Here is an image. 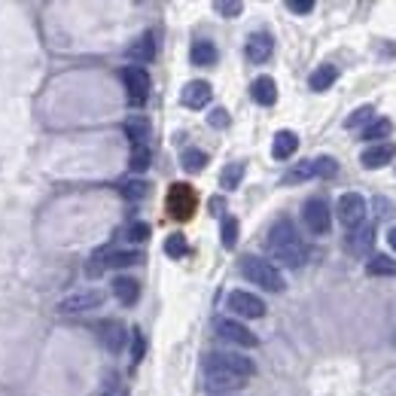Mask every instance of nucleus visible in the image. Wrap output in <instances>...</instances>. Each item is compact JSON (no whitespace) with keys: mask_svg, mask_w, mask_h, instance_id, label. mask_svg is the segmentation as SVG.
<instances>
[{"mask_svg":"<svg viewBox=\"0 0 396 396\" xmlns=\"http://www.w3.org/2000/svg\"><path fill=\"white\" fill-rule=\"evenodd\" d=\"M268 253H271V259H278L283 268H302L305 266L308 250H305V244L299 238L296 226H293V220L281 217L268 229Z\"/></svg>","mask_w":396,"mask_h":396,"instance_id":"1","label":"nucleus"},{"mask_svg":"<svg viewBox=\"0 0 396 396\" xmlns=\"http://www.w3.org/2000/svg\"><path fill=\"white\" fill-rule=\"evenodd\" d=\"M241 274L250 283H256V287L268 290V293H283V287H287L281 268L274 266L271 259H262V256H244L241 259Z\"/></svg>","mask_w":396,"mask_h":396,"instance_id":"2","label":"nucleus"},{"mask_svg":"<svg viewBox=\"0 0 396 396\" xmlns=\"http://www.w3.org/2000/svg\"><path fill=\"white\" fill-rule=\"evenodd\" d=\"M339 174V162H335L332 156H317V159H308V162H299L296 168L290 171L287 177H283V183H302V180H329Z\"/></svg>","mask_w":396,"mask_h":396,"instance_id":"3","label":"nucleus"},{"mask_svg":"<svg viewBox=\"0 0 396 396\" xmlns=\"http://www.w3.org/2000/svg\"><path fill=\"white\" fill-rule=\"evenodd\" d=\"M196 205H198V196L196 189L189 186V183H174V186L168 189V198H165V208L174 220L186 222L192 220V213H196Z\"/></svg>","mask_w":396,"mask_h":396,"instance_id":"4","label":"nucleus"},{"mask_svg":"<svg viewBox=\"0 0 396 396\" xmlns=\"http://www.w3.org/2000/svg\"><path fill=\"white\" fill-rule=\"evenodd\" d=\"M205 369H220V372L238 375V378L247 381L250 375L256 372V366H253L250 357H241V353H235V351H213L205 363Z\"/></svg>","mask_w":396,"mask_h":396,"instance_id":"5","label":"nucleus"},{"mask_svg":"<svg viewBox=\"0 0 396 396\" xmlns=\"http://www.w3.org/2000/svg\"><path fill=\"white\" fill-rule=\"evenodd\" d=\"M302 220L305 226H308L311 235H329L332 229V210L323 198H308L302 208Z\"/></svg>","mask_w":396,"mask_h":396,"instance_id":"6","label":"nucleus"},{"mask_svg":"<svg viewBox=\"0 0 396 396\" xmlns=\"http://www.w3.org/2000/svg\"><path fill=\"white\" fill-rule=\"evenodd\" d=\"M213 329H217V335L222 341L229 344H238V348H256L259 339L256 332H250L247 327H244L241 320H232V317H217L213 320Z\"/></svg>","mask_w":396,"mask_h":396,"instance_id":"7","label":"nucleus"},{"mask_svg":"<svg viewBox=\"0 0 396 396\" xmlns=\"http://www.w3.org/2000/svg\"><path fill=\"white\" fill-rule=\"evenodd\" d=\"M122 83H125V91H128V101L135 107H140L144 101L149 98V86H152V79L144 67H135V64H128V67H122Z\"/></svg>","mask_w":396,"mask_h":396,"instance_id":"8","label":"nucleus"},{"mask_svg":"<svg viewBox=\"0 0 396 396\" xmlns=\"http://www.w3.org/2000/svg\"><path fill=\"white\" fill-rule=\"evenodd\" d=\"M229 311L238 314V317H247V320H256V317H266V302H262L256 293H247V290H232L229 293Z\"/></svg>","mask_w":396,"mask_h":396,"instance_id":"9","label":"nucleus"},{"mask_svg":"<svg viewBox=\"0 0 396 396\" xmlns=\"http://www.w3.org/2000/svg\"><path fill=\"white\" fill-rule=\"evenodd\" d=\"M335 213H339V222L348 229H360L366 222V198L357 196V192H344L335 205Z\"/></svg>","mask_w":396,"mask_h":396,"instance_id":"10","label":"nucleus"},{"mask_svg":"<svg viewBox=\"0 0 396 396\" xmlns=\"http://www.w3.org/2000/svg\"><path fill=\"white\" fill-rule=\"evenodd\" d=\"M104 305V293L101 290H79V293H70L58 302V311L61 314H83L91 308H101Z\"/></svg>","mask_w":396,"mask_h":396,"instance_id":"11","label":"nucleus"},{"mask_svg":"<svg viewBox=\"0 0 396 396\" xmlns=\"http://www.w3.org/2000/svg\"><path fill=\"white\" fill-rule=\"evenodd\" d=\"M210 98H213V89H210V83H205V79H192V83H186V86H183V91H180L183 107H189V110L208 107Z\"/></svg>","mask_w":396,"mask_h":396,"instance_id":"12","label":"nucleus"},{"mask_svg":"<svg viewBox=\"0 0 396 396\" xmlns=\"http://www.w3.org/2000/svg\"><path fill=\"white\" fill-rule=\"evenodd\" d=\"M393 159H396V144H393V140H381V144L363 149V156H360L363 168H369V171H378L384 165H390Z\"/></svg>","mask_w":396,"mask_h":396,"instance_id":"13","label":"nucleus"},{"mask_svg":"<svg viewBox=\"0 0 396 396\" xmlns=\"http://www.w3.org/2000/svg\"><path fill=\"white\" fill-rule=\"evenodd\" d=\"M271 52H274V40H271V34H262V30L259 34H250L247 46H244V55H247L250 64H266Z\"/></svg>","mask_w":396,"mask_h":396,"instance_id":"14","label":"nucleus"},{"mask_svg":"<svg viewBox=\"0 0 396 396\" xmlns=\"http://www.w3.org/2000/svg\"><path fill=\"white\" fill-rule=\"evenodd\" d=\"M125 55L135 61V67H140V64H149L152 58H156V34L152 30H147V34H140L135 43H131L128 49H125Z\"/></svg>","mask_w":396,"mask_h":396,"instance_id":"15","label":"nucleus"},{"mask_svg":"<svg viewBox=\"0 0 396 396\" xmlns=\"http://www.w3.org/2000/svg\"><path fill=\"white\" fill-rule=\"evenodd\" d=\"M205 384L208 390H217V393H226V390H238L244 387V378H238V375H229V372H220V369H205Z\"/></svg>","mask_w":396,"mask_h":396,"instance_id":"16","label":"nucleus"},{"mask_svg":"<svg viewBox=\"0 0 396 396\" xmlns=\"http://www.w3.org/2000/svg\"><path fill=\"white\" fill-rule=\"evenodd\" d=\"M296 149H299V137H296V131H278L274 135V144H271V156L278 159V162H287L296 156Z\"/></svg>","mask_w":396,"mask_h":396,"instance_id":"17","label":"nucleus"},{"mask_svg":"<svg viewBox=\"0 0 396 396\" xmlns=\"http://www.w3.org/2000/svg\"><path fill=\"white\" fill-rule=\"evenodd\" d=\"M250 98L256 101L259 107H271L274 101H278V83H274L271 77H256L250 86Z\"/></svg>","mask_w":396,"mask_h":396,"instance_id":"18","label":"nucleus"},{"mask_svg":"<svg viewBox=\"0 0 396 396\" xmlns=\"http://www.w3.org/2000/svg\"><path fill=\"white\" fill-rule=\"evenodd\" d=\"M122 131H125V137L131 140V147H147V137H149V119L147 116H128L125 125H122Z\"/></svg>","mask_w":396,"mask_h":396,"instance_id":"19","label":"nucleus"},{"mask_svg":"<svg viewBox=\"0 0 396 396\" xmlns=\"http://www.w3.org/2000/svg\"><path fill=\"white\" fill-rule=\"evenodd\" d=\"M101 341H104V348L107 351H122V344H125V329H122V323L119 320H104L101 323Z\"/></svg>","mask_w":396,"mask_h":396,"instance_id":"20","label":"nucleus"},{"mask_svg":"<svg viewBox=\"0 0 396 396\" xmlns=\"http://www.w3.org/2000/svg\"><path fill=\"white\" fill-rule=\"evenodd\" d=\"M189 58H192V64L196 67H210V64H217L220 52H217V46H213L210 40H196L192 49H189Z\"/></svg>","mask_w":396,"mask_h":396,"instance_id":"21","label":"nucleus"},{"mask_svg":"<svg viewBox=\"0 0 396 396\" xmlns=\"http://www.w3.org/2000/svg\"><path fill=\"white\" fill-rule=\"evenodd\" d=\"M113 296L122 305H135L137 296H140V283L135 278H125V274H119V278L113 281Z\"/></svg>","mask_w":396,"mask_h":396,"instance_id":"22","label":"nucleus"},{"mask_svg":"<svg viewBox=\"0 0 396 396\" xmlns=\"http://www.w3.org/2000/svg\"><path fill=\"white\" fill-rule=\"evenodd\" d=\"M351 250L357 256H369L372 253V244H375V229L372 226H360V229H351Z\"/></svg>","mask_w":396,"mask_h":396,"instance_id":"23","label":"nucleus"},{"mask_svg":"<svg viewBox=\"0 0 396 396\" xmlns=\"http://www.w3.org/2000/svg\"><path fill=\"white\" fill-rule=\"evenodd\" d=\"M335 79H339V67H335V64H320V67H314L308 86H311L314 91H327V89L335 83Z\"/></svg>","mask_w":396,"mask_h":396,"instance_id":"24","label":"nucleus"},{"mask_svg":"<svg viewBox=\"0 0 396 396\" xmlns=\"http://www.w3.org/2000/svg\"><path fill=\"white\" fill-rule=\"evenodd\" d=\"M366 274H372V278H396V259L390 256H369L366 262Z\"/></svg>","mask_w":396,"mask_h":396,"instance_id":"25","label":"nucleus"},{"mask_svg":"<svg viewBox=\"0 0 396 396\" xmlns=\"http://www.w3.org/2000/svg\"><path fill=\"white\" fill-rule=\"evenodd\" d=\"M244 171H247V165L244 162H232V165L222 168V174H220V186L232 192V189H238L241 186V180H244Z\"/></svg>","mask_w":396,"mask_h":396,"instance_id":"26","label":"nucleus"},{"mask_svg":"<svg viewBox=\"0 0 396 396\" xmlns=\"http://www.w3.org/2000/svg\"><path fill=\"white\" fill-rule=\"evenodd\" d=\"M183 171H189V174H201V171L208 168V152H201V149H183Z\"/></svg>","mask_w":396,"mask_h":396,"instance_id":"27","label":"nucleus"},{"mask_svg":"<svg viewBox=\"0 0 396 396\" xmlns=\"http://www.w3.org/2000/svg\"><path fill=\"white\" fill-rule=\"evenodd\" d=\"M390 135H393V122L390 119H372L369 125L363 128V140H378L381 144V140L390 137Z\"/></svg>","mask_w":396,"mask_h":396,"instance_id":"28","label":"nucleus"},{"mask_svg":"<svg viewBox=\"0 0 396 396\" xmlns=\"http://www.w3.org/2000/svg\"><path fill=\"white\" fill-rule=\"evenodd\" d=\"M104 262H107V268H128L140 262V253L137 250H113L110 259H104Z\"/></svg>","mask_w":396,"mask_h":396,"instance_id":"29","label":"nucleus"},{"mask_svg":"<svg viewBox=\"0 0 396 396\" xmlns=\"http://www.w3.org/2000/svg\"><path fill=\"white\" fill-rule=\"evenodd\" d=\"M119 192H122V198H128V201H140V198H144L147 192H149V186H147L144 180H135V177H131V180H122V183H119Z\"/></svg>","mask_w":396,"mask_h":396,"instance_id":"30","label":"nucleus"},{"mask_svg":"<svg viewBox=\"0 0 396 396\" xmlns=\"http://www.w3.org/2000/svg\"><path fill=\"white\" fill-rule=\"evenodd\" d=\"M152 162V152L149 147H131V156H128V168L135 171V174H140V171H147Z\"/></svg>","mask_w":396,"mask_h":396,"instance_id":"31","label":"nucleus"},{"mask_svg":"<svg viewBox=\"0 0 396 396\" xmlns=\"http://www.w3.org/2000/svg\"><path fill=\"white\" fill-rule=\"evenodd\" d=\"M165 253L171 259H183L189 253V244H186V238L180 235V232H174V235H168V241H165Z\"/></svg>","mask_w":396,"mask_h":396,"instance_id":"32","label":"nucleus"},{"mask_svg":"<svg viewBox=\"0 0 396 396\" xmlns=\"http://www.w3.org/2000/svg\"><path fill=\"white\" fill-rule=\"evenodd\" d=\"M235 244H238V220L226 217V220H222V247L232 250Z\"/></svg>","mask_w":396,"mask_h":396,"instance_id":"33","label":"nucleus"},{"mask_svg":"<svg viewBox=\"0 0 396 396\" xmlns=\"http://www.w3.org/2000/svg\"><path fill=\"white\" fill-rule=\"evenodd\" d=\"M372 119H375V110L366 104V107H357L348 119H344V128H357V125H366V122H372Z\"/></svg>","mask_w":396,"mask_h":396,"instance_id":"34","label":"nucleus"},{"mask_svg":"<svg viewBox=\"0 0 396 396\" xmlns=\"http://www.w3.org/2000/svg\"><path fill=\"white\" fill-rule=\"evenodd\" d=\"M213 9H217L220 16H226V18H235V16L244 13V4H241V0H217Z\"/></svg>","mask_w":396,"mask_h":396,"instance_id":"35","label":"nucleus"},{"mask_svg":"<svg viewBox=\"0 0 396 396\" xmlns=\"http://www.w3.org/2000/svg\"><path fill=\"white\" fill-rule=\"evenodd\" d=\"M144 353H147V341H144V332H140L137 327L131 329V360L140 363L144 360Z\"/></svg>","mask_w":396,"mask_h":396,"instance_id":"36","label":"nucleus"},{"mask_svg":"<svg viewBox=\"0 0 396 396\" xmlns=\"http://www.w3.org/2000/svg\"><path fill=\"white\" fill-rule=\"evenodd\" d=\"M208 122H210L213 128H226V125H229V113H226L222 107H213L210 113H208Z\"/></svg>","mask_w":396,"mask_h":396,"instance_id":"37","label":"nucleus"},{"mask_svg":"<svg viewBox=\"0 0 396 396\" xmlns=\"http://www.w3.org/2000/svg\"><path fill=\"white\" fill-rule=\"evenodd\" d=\"M128 238L131 241H147L149 238V226H147V222H131V226H128Z\"/></svg>","mask_w":396,"mask_h":396,"instance_id":"38","label":"nucleus"},{"mask_svg":"<svg viewBox=\"0 0 396 396\" xmlns=\"http://www.w3.org/2000/svg\"><path fill=\"white\" fill-rule=\"evenodd\" d=\"M287 9L296 16H308L314 9V0H287Z\"/></svg>","mask_w":396,"mask_h":396,"instance_id":"39","label":"nucleus"},{"mask_svg":"<svg viewBox=\"0 0 396 396\" xmlns=\"http://www.w3.org/2000/svg\"><path fill=\"white\" fill-rule=\"evenodd\" d=\"M375 205H378V213H381V217H390V213H393V205H390V201L378 198V201H375Z\"/></svg>","mask_w":396,"mask_h":396,"instance_id":"40","label":"nucleus"},{"mask_svg":"<svg viewBox=\"0 0 396 396\" xmlns=\"http://www.w3.org/2000/svg\"><path fill=\"white\" fill-rule=\"evenodd\" d=\"M210 213H222V198H210Z\"/></svg>","mask_w":396,"mask_h":396,"instance_id":"41","label":"nucleus"},{"mask_svg":"<svg viewBox=\"0 0 396 396\" xmlns=\"http://www.w3.org/2000/svg\"><path fill=\"white\" fill-rule=\"evenodd\" d=\"M387 244H390V250L396 253V226H393V229H387Z\"/></svg>","mask_w":396,"mask_h":396,"instance_id":"42","label":"nucleus"},{"mask_svg":"<svg viewBox=\"0 0 396 396\" xmlns=\"http://www.w3.org/2000/svg\"><path fill=\"white\" fill-rule=\"evenodd\" d=\"M393 344H396V335H393Z\"/></svg>","mask_w":396,"mask_h":396,"instance_id":"43","label":"nucleus"}]
</instances>
